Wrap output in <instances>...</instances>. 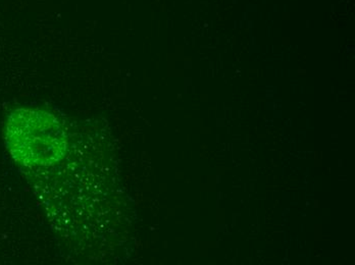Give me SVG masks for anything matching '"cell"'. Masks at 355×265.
<instances>
[{
    "instance_id": "1",
    "label": "cell",
    "mask_w": 355,
    "mask_h": 265,
    "mask_svg": "<svg viewBox=\"0 0 355 265\" xmlns=\"http://www.w3.org/2000/svg\"><path fill=\"white\" fill-rule=\"evenodd\" d=\"M6 141L15 161L27 167L53 165L67 148L64 129L55 116L35 109H19L10 116Z\"/></svg>"
}]
</instances>
